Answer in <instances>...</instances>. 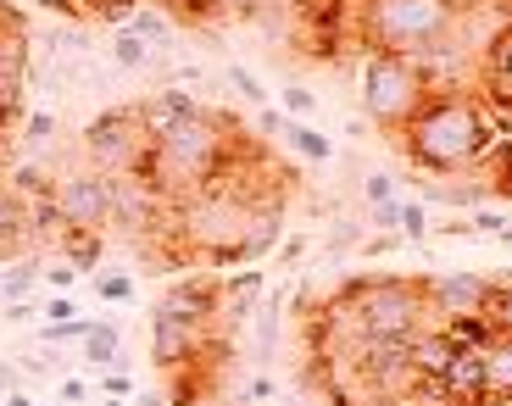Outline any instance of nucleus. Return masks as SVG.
Wrapping results in <instances>:
<instances>
[{"label": "nucleus", "instance_id": "obj_1", "mask_svg": "<svg viewBox=\"0 0 512 406\" xmlns=\"http://www.w3.org/2000/svg\"><path fill=\"white\" fill-rule=\"evenodd\" d=\"M245 151H256V145L245 140V128L229 123L223 112H212V106H201L190 123H179L173 134L151 140V151H145V162H140V178L167 206H179V201H190V195H201L212 178H223Z\"/></svg>", "mask_w": 512, "mask_h": 406}, {"label": "nucleus", "instance_id": "obj_2", "mask_svg": "<svg viewBox=\"0 0 512 406\" xmlns=\"http://www.w3.org/2000/svg\"><path fill=\"white\" fill-rule=\"evenodd\" d=\"M396 145L407 151V162L418 173H462L490 156V128L479 117V95L468 89H435L429 101L418 106L407 128L396 134Z\"/></svg>", "mask_w": 512, "mask_h": 406}, {"label": "nucleus", "instance_id": "obj_3", "mask_svg": "<svg viewBox=\"0 0 512 406\" xmlns=\"http://www.w3.org/2000/svg\"><path fill=\"white\" fill-rule=\"evenodd\" d=\"M457 17H462L457 0H362L357 39H362V51L423 62L435 45H446L457 34Z\"/></svg>", "mask_w": 512, "mask_h": 406}, {"label": "nucleus", "instance_id": "obj_4", "mask_svg": "<svg viewBox=\"0 0 512 406\" xmlns=\"http://www.w3.org/2000/svg\"><path fill=\"white\" fill-rule=\"evenodd\" d=\"M351 323L362 340H412L418 329H429V306H423L418 279H396V273H373V279L340 284Z\"/></svg>", "mask_w": 512, "mask_h": 406}, {"label": "nucleus", "instance_id": "obj_5", "mask_svg": "<svg viewBox=\"0 0 512 406\" xmlns=\"http://www.w3.org/2000/svg\"><path fill=\"white\" fill-rule=\"evenodd\" d=\"M357 95H362V112L379 134L396 140L401 128L418 117V106L435 95L429 73H423L412 56H384V51H362V78H357Z\"/></svg>", "mask_w": 512, "mask_h": 406}, {"label": "nucleus", "instance_id": "obj_6", "mask_svg": "<svg viewBox=\"0 0 512 406\" xmlns=\"http://www.w3.org/2000/svg\"><path fill=\"white\" fill-rule=\"evenodd\" d=\"M78 151H84V167H90V173H101V178L140 173V162H145V151H151V140H145L134 101H128V106H106V112L95 117L90 128H84Z\"/></svg>", "mask_w": 512, "mask_h": 406}, {"label": "nucleus", "instance_id": "obj_7", "mask_svg": "<svg viewBox=\"0 0 512 406\" xmlns=\"http://www.w3.org/2000/svg\"><path fill=\"white\" fill-rule=\"evenodd\" d=\"M56 212H62L67 229L78 234H101L112 229V178L90 173V167H78V173L56 178Z\"/></svg>", "mask_w": 512, "mask_h": 406}, {"label": "nucleus", "instance_id": "obj_8", "mask_svg": "<svg viewBox=\"0 0 512 406\" xmlns=\"http://www.w3.org/2000/svg\"><path fill=\"white\" fill-rule=\"evenodd\" d=\"M201 356H223V345L212 340V329H206V323H190V318H173V312L156 306V318H151V362L156 368L184 373V368H195Z\"/></svg>", "mask_w": 512, "mask_h": 406}, {"label": "nucleus", "instance_id": "obj_9", "mask_svg": "<svg viewBox=\"0 0 512 406\" xmlns=\"http://www.w3.org/2000/svg\"><path fill=\"white\" fill-rule=\"evenodd\" d=\"M490 273H423L418 290L423 306H429V323H446V318H479L490 301Z\"/></svg>", "mask_w": 512, "mask_h": 406}, {"label": "nucleus", "instance_id": "obj_10", "mask_svg": "<svg viewBox=\"0 0 512 406\" xmlns=\"http://www.w3.org/2000/svg\"><path fill=\"white\" fill-rule=\"evenodd\" d=\"M156 212H173V206H167L140 173L112 178V229H134V234L145 229V234H151L156 229Z\"/></svg>", "mask_w": 512, "mask_h": 406}, {"label": "nucleus", "instance_id": "obj_11", "mask_svg": "<svg viewBox=\"0 0 512 406\" xmlns=\"http://www.w3.org/2000/svg\"><path fill=\"white\" fill-rule=\"evenodd\" d=\"M28 67H34V51H28V28L23 17H0V101L23 106L28 95Z\"/></svg>", "mask_w": 512, "mask_h": 406}, {"label": "nucleus", "instance_id": "obj_12", "mask_svg": "<svg viewBox=\"0 0 512 406\" xmlns=\"http://www.w3.org/2000/svg\"><path fill=\"white\" fill-rule=\"evenodd\" d=\"M201 106H206V101H195L190 89L167 84V89H156V95H140V101H134V112H140L145 140H162V134H173L179 123H190Z\"/></svg>", "mask_w": 512, "mask_h": 406}, {"label": "nucleus", "instance_id": "obj_13", "mask_svg": "<svg viewBox=\"0 0 512 406\" xmlns=\"http://www.w3.org/2000/svg\"><path fill=\"white\" fill-rule=\"evenodd\" d=\"M162 312L173 318H190V323H212L223 318V279H179L173 290L162 295Z\"/></svg>", "mask_w": 512, "mask_h": 406}, {"label": "nucleus", "instance_id": "obj_14", "mask_svg": "<svg viewBox=\"0 0 512 406\" xmlns=\"http://www.w3.org/2000/svg\"><path fill=\"white\" fill-rule=\"evenodd\" d=\"M479 95L485 101H512V23H501L490 34V45L479 51Z\"/></svg>", "mask_w": 512, "mask_h": 406}, {"label": "nucleus", "instance_id": "obj_15", "mask_svg": "<svg viewBox=\"0 0 512 406\" xmlns=\"http://www.w3.org/2000/svg\"><path fill=\"white\" fill-rule=\"evenodd\" d=\"M262 128L279 134V140L290 145L295 156H307V162H334V140L318 134L312 123H295V117H284V112H262Z\"/></svg>", "mask_w": 512, "mask_h": 406}, {"label": "nucleus", "instance_id": "obj_16", "mask_svg": "<svg viewBox=\"0 0 512 406\" xmlns=\"http://www.w3.org/2000/svg\"><path fill=\"white\" fill-rule=\"evenodd\" d=\"M28 240H34V229H28V201L6 184L0 190V262L28 256Z\"/></svg>", "mask_w": 512, "mask_h": 406}, {"label": "nucleus", "instance_id": "obj_17", "mask_svg": "<svg viewBox=\"0 0 512 406\" xmlns=\"http://www.w3.org/2000/svg\"><path fill=\"white\" fill-rule=\"evenodd\" d=\"M479 384L485 395H512V334H490V345L479 351Z\"/></svg>", "mask_w": 512, "mask_h": 406}, {"label": "nucleus", "instance_id": "obj_18", "mask_svg": "<svg viewBox=\"0 0 512 406\" xmlns=\"http://www.w3.org/2000/svg\"><path fill=\"white\" fill-rule=\"evenodd\" d=\"M84 368L90 373L123 368V334H117V323H95L90 329V340H84Z\"/></svg>", "mask_w": 512, "mask_h": 406}, {"label": "nucleus", "instance_id": "obj_19", "mask_svg": "<svg viewBox=\"0 0 512 406\" xmlns=\"http://www.w3.org/2000/svg\"><path fill=\"white\" fill-rule=\"evenodd\" d=\"M128 34H140L145 39V45H151V51H173V17H167L162 12V6H156V0H145V6H140V12H134V17H128Z\"/></svg>", "mask_w": 512, "mask_h": 406}, {"label": "nucleus", "instance_id": "obj_20", "mask_svg": "<svg viewBox=\"0 0 512 406\" xmlns=\"http://www.w3.org/2000/svg\"><path fill=\"white\" fill-rule=\"evenodd\" d=\"M268 290V279L256 273V267H245V273H234V279H223V318L240 323L245 312H251V301Z\"/></svg>", "mask_w": 512, "mask_h": 406}, {"label": "nucleus", "instance_id": "obj_21", "mask_svg": "<svg viewBox=\"0 0 512 406\" xmlns=\"http://www.w3.org/2000/svg\"><path fill=\"white\" fill-rule=\"evenodd\" d=\"M34 284H39V262H34V256H12V262L0 267V306L28 301Z\"/></svg>", "mask_w": 512, "mask_h": 406}, {"label": "nucleus", "instance_id": "obj_22", "mask_svg": "<svg viewBox=\"0 0 512 406\" xmlns=\"http://www.w3.org/2000/svg\"><path fill=\"white\" fill-rule=\"evenodd\" d=\"M112 62L123 67V73H156V62H162V51H151L140 34H128V28H117L112 39Z\"/></svg>", "mask_w": 512, "mask_h": 406}, {"label": "nucleus", "instance_id": "obj_23", "mask_svg": "<svg viewBox=\"0 0 512 406\" xmlns=\"http://www.w3.org/2000/svg\"><path fill=\"white\" fill-rule=\"evenodd\" d=\"M56 256H62V262H73L78 273H90V267L101 262V234H78V229H67L62 240H56Z\"/></svg>", "mask_w": 512, "mask_h": 406}, {"label": "nucleus", "instance_id": "obj_24", "mask_svg": "<svg viewBox=\"0 0 512 406\" xmlns=\"http://www.w3.org/2000/svg\"><path fill=\"white\" fill-rule=\"evenodd\" d=\"M485 329L490 334H512V279H496L490 284V301H485Z\"/></svg>", "mask_w": 512, "mask_h": 406}, {"label": "nucleus", "instance_id": "obj_25", "mask_svg": "<svg viewBox=\"0 0 512 406\" xmlns=\"http://www.w3.org/2000/svg\"><path fill=\"white\" fill-rule=\"evenodd\" d=\"M90 329H95V318H67V323H45V329H39V340L45 345H84L90 340Z\"/></svg>", "mask_w": 512, "mask_h": 406}, {"label": "nucleus", "instance_id": "obj_26", "mask_svg": "<svg viewBox=\"0 0 512 406\" xmlns=\"http://www.w3.org/2000/svg\"><path fill=\"white\" fill-rule=\"evenodd\" d=\"M490 184H462V190H451V184H423V195L429 201H446V206H479L485 201Z\"/></svg>", "mask_w": 512, "mask_h": 406}, {"label": "nucleus", "instance_id": "obj_27", "mask_svg": "<svg viewBox=\"0 0 512 406\" xmlns=\"http://www.w3.org/2000/svg\"><path fill=\"white\" fill-rule=\"evenodd\" d=\"M95 301H112V306L134 301V279L128 273H95Z\"/></svg>", "mask_w": 512, "mask_h": 406}, {"label": "nucleus", "instance_id": "obj_28", "mask_svg": "<svg viewBox=\"0 0 512 406\" xmlns=\"http://www.w3.org/2000/svg\"><path fill=\"white\" fill-rule=\"evenodd\" d=\"M229 84L240 89V101H245V106H268V89H262V78H256L251 67L234 62V67H229Z\"/></svg>", "mask_w": 512, "mask_h": 406}, {"label": "nucleus", "instance_id": "obj_29", "mask_svg": "<svg viewBox=\"0 0 512 406\" xmlns=\"http://www.w3.org/2000/svg\"><path fill=\"white\" fill-rule=\"evenodd\" d=\"M362 201H368V212H379V206H396V178H390V173H368V184H362Z\"/></svg>", "mask_w": 512, "mask_h": 406}, {"label": "nucleus", "instance_id": "obj_30", "mask_svg": "<svg viewBox=\"0 0 512 406\" xmlns=\"http://www.w3.org/2000/svg\"><path fill=\"white\" fill-rule=\"evenodd\" d=\"M396 234H401V240H423V234H429V217H423V206H418V201H401V212H396Z\"/></svg>", "mask_w": 512, "mask_h": 406}, {"label": "nucleus", "instance_id": "obj_31", "mask_svg": "<svg viewBox=\"0 0 512 406\" xmlns=\"http://www.w3.org/2000/svg\"><path fill=\"white\" fill-rule=\"evenodd\" d=\"M312 112H318V95H312L307 84H290V89H284V117H295V123H307Z\"/></svg>", "mask_w": 512, "mask_h": 406}, {"label": "nucleus", "instance_id": "obj_32", "mask_svg": "<svg viewBox=\"0 0 512 406\" xmlns=\"http://www.w3.org/2000/svg\"><path fill=\"white\" fill-rule=\"evenodd\" d=\"M468 223H474V234H496V240H507V234H512L507 212H490V206H474V217H468Z\"/></svg>", "mask_w": 512, "mask_h": 406}, {"label": "nucleus", "instance_id": "obj_33", "mask_svg": "<svg viewBox=\"0 0 512 406\" xmlns=\"http://www.w3.org/2000/svg\"><path fill=\"white\" fill-rule=\"evenodd\" d=\"M39 279L51 284L56 295H67V290H73V284H78V267H73V262H62V256H56L51 267H39Z\"/></svg>", "mask_w": 512, "mask_h": 406}, {"label": "nucleus", "instance_id": "obj_34", "mask_svg": "<svg viewBox=\"0 0 512 406\" xmlns=\"http://www.w3.org/2000/svg\"><path fill=\"white\" fill-rule=\"evenodd\" d=\"M51 134H56V117H51V112H28V123H23V140L34 145V151H39V145H51Z\"/></svg>", "mask_w": 512, "mask_h": 406}, {"label": "nucleus", "instance_id": "obj_35", "mask_svg": "<svg viewBox=\"0 0 512 406\" xmlns=\"http://www.w3.org/2000/svg\"><path fill=\"white\" fill-rule=\"evenodd\" d=\"M490 190H501L512 201V140H501V151H496V173H490Z\"/></svg>", "mask_w": 512, "mask_h": 406}, {"label": "nucleus", "instance_id": "obj_36", "mask_svg": "<svg viewBox=\"0 0 512 406\" xmlns=\"http://www.w3.org/2000/svg\"><path fill=\"white\" fill-rule=\"evenodd\" d=\"M357 240H362V223H357V217H340V223L329 229V251H351Z\"/></svg>", "mask_w": 512, "mask_h": 406}, {"label": "nucleus", "instance_id": "obj_37", "mask_svg": "<svg viewBox=\"0 0 512 406\" xmlns=\"http://www.w3.org/2000/svg\"><path fill=\"white\" fill-rule=\"evenodd\" d=\"M39 318H45V323H67V318H78L73 295H51V301L39 306Z\"/></svg>", "mask_w": 512, "mask_h": 406}, {"label": "nucleus", "instance_id": "obj_38", "mask_svg": "<svg viewBox=\"0 0 512 406\" xmlns=\"http://www.w3.org/2000/svg\"><path fill=\"white\" fill-rule=\"evenodd\" d=\"M95 379H101V395H117V401H128V395H134V379H128L123 368H112V373H95Z\"/></svg>", "mask_w": 512, "mask_h": 406}, {"label": "nucleus", "instance_id": "obj_39", "mask_svg": "<svg viewBox=\"0 0 512 406\" xmlns=\"http://www.w3.org/2000/svg\"><path fill=\"white\" fill-rule=\"evenodd\" d=\"M84 395H90V384H84V379H62V384H56V401H67V406H84Z\"/></svg>", "mask_w": 512, "mask_h": 406}, {"label": "nucleus", "instance_id": "obj_40", "mask_svg": "<svg viewBox=\"0 0 512 406\" xmlns=\"http://www.w3.org/2000/svg\"><path fill=\"white\" fill-rule=\"evenodd\" d=\"M6 318H12V323H34L39 318V301H34V295H28V301H12V306H6Z\"/></svg>", "mask_w": 512, "mask_h": 406}, {"label": "nucleus", "instance_id": "obj_41", "mask_svg": "<svg viewBox=\"0 0 512 406\" xmlns=\"http://www.w3.org/2000/svg\"><path fill=\"white\" fill-rule=\"evenodd\" d=\"M440 234H451V240H468V234H474V223H468V217H451Z\"/></svg>", "mask_w": 512, "mask_h": 406}, {"label": "nucleus", "instance_id": "obj_42", "mask_svg": "<svg viewBox=\"0 0 512 406\" xmlns=\"http://www.w3.org/2000/svg\"><path fill=\"white\" fill-rule=\"evenodd\" d=\"M301 251H307V240H301V234H295V240H284V267L301 262Z\"/></svg>", "mask_w": 512, "mask_h": 406}, {"label": "nucleus", "instance_id": "obj_43", "mask_svg": "<svg viewBox=\"0 0 512 406\" xmlns=\"http://www.w3.org/2000/svg\"><path fill=\"white\" fill-rule=\"evenodd\" d=\"M0 406H34V395H23V390H6V395H0Z\"/></svg>", "mask_w": 512, "mask_h": 406}, {"label": "nucleus", "instance_id": "obj_44", "mask_svg": "<svg viewBox=\"0 0 512 406\" xmlns=\"http://www.w3.org/2000/svg\"><path fill=\"white\" fill-rule=\"evenodd\" d=\"M474 406H512V395H479Z\"/></svg>", "mask_w": 512, "mask_h": 406}, {"label": "nucleus", "instance_id": "obj_45", "mask_svg": "<svg viewBox=\"0 0 512 406\" xmlns=\"http://www.w3.org/2000/svg\"><path fill=\"white\" fill-rule=\"evenodd\" d=\"M12 117H17V106H6V101H0V134H6V123H12Z\"/></svg>", "mask_w": 512, "mask_h": 406}, {"label": "nucleus", "instance_id": "obj_46", "mask_svg": "<svg viewBox=\"0 0 512 406\" xmlns=\"http://www.w3.org/2000/svg\"><path fill=\"white\" fill-rule=\"evenodd\" d=\"M101 406H128V401H117V395H101Z\"/></svg>", "mask_w": 512, "mask_h": 406}, {"label": "nucleus", "instance_id": "obj_47", "mask_svg": "<svg viewBox=\"0 0 512 406\" xmlns=\"http://www.w3.org/2000/svg\"><path fill=\"white\" fill-rule=\"evenodd\" d=\"M501 6H512V0H501Z\"/></svg>", "mask_w": 512, "mask_h": 406}, {"label": "nucleus", "instance_id": "obj_48", "mask_svg": "<svg viewBox=\"0 0 512 406\" xmlns=\"http://www.w3.org/2000/svg\"><path fill=\"white\" fill-rule=\"evenodd\" d=\"M507 245H512V234H507Z\"/></svg>", "mask_w": 512, "mask_h": 406}]
</instances>
